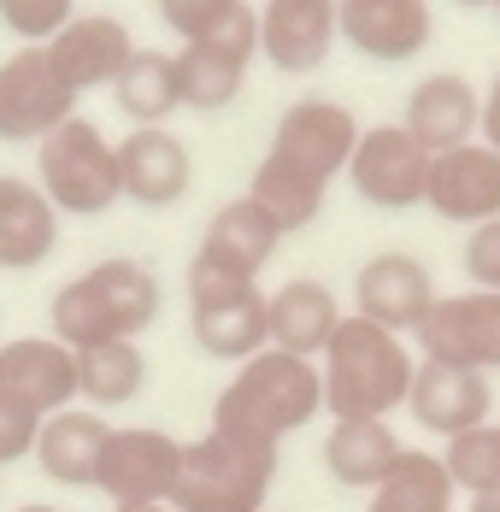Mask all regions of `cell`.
<instances>
[{"instance_id": "obj_1", "label": "cell", "mask_w": 500, "mask_h": 512, "mask_svg": "<svg viewBox=\"0 0 500 512\" xmlns=\"http://www.w3.org/2000/svg\"><path fill=\"white\" fill-rule=\"evenodd\" d=\"M353 142H359V118L342 101H324V95H306L277 118V136L253 171V201L271 212V224L283 236L306 230L336 177H348Z\"/></svg>"}, {"instance_id": "obj_2", "label": "cell", "mask_w": 500, "mask_h": 512, "mask_svg": "<svg viewBox=\"0 0 500 512\" xmlns=\"http://www.w3.org/2000/svg\"><path fill=\"white\" fill-rule=\"evenodd\" d=\"M324 412V377L318 359L283 354V348H259L242 359V371L224 383L218 407H212V430H230L242 442L277 448L283 436L306 430Z\"/></svg>"}, {"instance_id": "obj_3", "label": "cell", "mask_w": 500, "mask_h": 512, "mask_svg": "<svg viewBox=\"0 0 500 512\" xmlns=\"http://www.w3.org/2000/svg\"><path fill=\"white\" fill-rule=\"evenodd\" d=\"M318 377H324V412L330 418H389L406 407L418 359L395 330L342 312L330 348L318 354Z\"/></svg>"}, {"instance_id": "obj_4", "label": "cell", "mask_w": 500, "mask_h": 512, "mask_svg": "<svg viewBox=\"0 0 500 512\" xmlns=\"http://www.w3.org/2000/svg\"><path fill=\"white\" fill-rule=\"evenodd\" d=\"M159 318V277L136 259H100L53 295V336L77 354L95 342H136Z\"/></svg>"}, {"instance_id": "obj_5", "label": "cell", "mask_w": 500, "mask_h": 512, "mask_svg": "<svg viewBox=\"0 0 500 512\" xmlns=\"http://www.w3.org/2000/svg\"><path fill=\"white\" fill-rule=\"evenodd\" d=\"M277 477V448L242 442L230 430H206L200 442H183V471L171 489L177 512H265Z\"/></svg>"}, {"instance_id": "obj_6", "label": "cell", "mask_w": 500, "mask_h": 512, "mask_svg": "<svg viewBox=\"0 0 500 512\" xmlns=\"http://www.w3.org/2000/svg\"><path fill=\"white\" fill-rule=\"evenodd\" d=\"M36 177H42V195H48L65 218H100L112 201H124V183H118V142L100 136V124L89 118H65L53 136H42L36 148Z\"/></svg>"}, {"instance_id": "obj_7", "label": "cell", "mask_w": 500, "mask_h": 512, "mask_svg": "<svg viewBox=\"0 0 500 512\" xmlns=\"http://www.w3.org/2000/svg\"><path fill=\"white\" fill-rule=\"evenodd\" d=\"M189 330L200 354L242 365L259 348H271V295L248 277H218L189 265Z\"/></svg>"}, {"instance_id": "obj_8", "label": "cell", "mask_w": 500, "mask_h": 512, "mask_svg": "<svg viewBox=\"0 0 500 512\" xmlns=\"http://www.w3.org/2000/svg\"><path fill=\"white\" fill-rule=\"evenodd\" d=\"M418 354L459 371H500V289H465V295H436L424 324L412 330Z\"/></svg>"}, {"instance_id": "obj_9", "label": "cell", "mask_w": 500, "mask_h": 512, "mask_svg": "<svg viewBox=\"0 0 500 512\" xmlns=\"http://www.w3.org/2000/svg\"><path fill=\"white\" fill-rule=\"evenodd\" d=\"M183 471V442L165 430H112L95 465V489L112 507H159L171 501Z\"/></svg>"}, {"instance_id": "obj_10", "label": "cell", "mask_w": 500, "mask_h": 512, "mask_svg": "<svg viewBox=\"0 0 500 512\" xmlns=\"http://www.w3.org/2000/svg\"><path fill=\"white\" fill-rule=\"evenodd\" d=\"M77 112V89L53 71L42 42L0 65V142H42Z\"/></svg>"}, {"instance_id": "obj_11", "label": "cell", "mask_w": 500, "mask_h": 512, "mask_svg": "<svg viewBox=\"0 0 500 512\" xmlns=\"http://www.w3.org/2000/svg\"><path fill=\"white\" fill-rule=\"evenodd\" d=\"M348 183L365 206H383V212L424 206L430 154L406 136V124H371V130H359V142H353Z\"/></svg>"}, {"instance_id": "obj_12", "label": "cell", "mask_w": 500, "mask_h": 512, "mask_svg": "<svg viewBox=\"0 0 500 512\" xmlns=\"http://www.w3.org/2000/svg\"><path fill=\"white\" fill-rule=\"evenodd\" d=\"M0 407L48 424L53 412L77 407V354L59 336H24L0 348Z\"/></svg>"}, {"instance_id": "obj_13", "label": "cell", "mask_w": 500, "mask_h": 512, "mask_svg": "<svg viewBox=\"0 0 500 512\" xmlns=\"http://www.w3.org/2000/svg\"><path fill=\"white\" fill-rule=\"evenodd\" d=\"M253 59H259V12L248 6V12H242L236 24H224L218 36L183 42V53H177L183 106H195V112H224V106L242 95Z\"/></svg>"}, {"instance_id": "obj_14", "label": "cell", "mask_w": 500, "mask_h": 512, "mask_svg": "<svg viewBox=\"0 0 500 512\" xmlns=\"http://www.w3.org/2000/svg\"><path fill=\"white\" fill-rule=\"evenodd\" d=\"M336 30L359 59L406 65L430 48L436 12L430 0H336Z\"/></svg>"}, {"instance_id": "obj_15", "label": "cell", "mask_w": 500, "mask_h": 512, "mask_svg": "<svg viewBox=\"0 0 500 512\" xmlns=\"http://www.w3.org/2000/svg\"><path fill=\"white\" fill-rule=\"evenodd\" d=\"M424 206L448 224H495L500 218V154L477 136V142H459L448 154L430 159V189H424Z\"/></svg>"}, {"instance_id": "obj_16", "label": "cell", "mask_w": 500, "mask_h": 512, "mask_svg": "<svg viewBox=\"0 0 500 512\" xmlns=\"http://www.w3.org/2000/svg\"><path fill=\"white\" fill-rule=\"evenodd\" d=\"M342 42L336 0H265L259 6V59L283 77H312Z\"/></svg>"}, {"instance_id": "obj_17", "label": "cell", "mask_w": 500, "mask_h": 512, "mask_svg": "<svg viewBox=\"0 0 500 512\" xmlns=\"http://www.w3.org/2000/svg\"><path fill=\"white\" fill-rule=\"evenodd\" d=\"M436 307V283H430V265L412 254H371L353 277V312L383 324V330H418L424 312Z\"/></svg>"}, {"instance_id": "obj_18", "label": "cell", "mask_w": 500, "mask_h": 512, "mask_svg": "<svg viewBox=\"0 0 500 512\" xmlns=\"http://www.w3.org/2000/svg\"><path fill=\"white\" fill-rule=\"evenodd\" d=\"M406 412L430 430V436H465L477 424H489L495 412V389L483 371H459V365H436V359H418V377H412V395H406Z\"/></svg>"}, {"instance_id": "obj_19", "label": "cell", "mask_w": 500, "mask_h": 512, "mask_svg": "<svg viewBox=\"0 0 500 512\" xmlns=\"http://www.w3.org/2000/svg\"><path fill=\"white\" fill-rule=\"evenodd\" d=\"M406 136L424 148V154H448L459 142H477V124H483V101H477V89L459 77V71H430V77H418L412 83V95H406Z\"/></svg>"}, {"instance_id": "obj_20", "label": "cell", "mask_w": 500, "mask_h": 512, "mask_svg": "<svg viewBox=\"0 0 500 512\" xmlns=\"http://www.w3.org/2000/svg\"><path fill=\"white\" fill-rule=\"evenodd\" d=\"M277 242H283V230L271 224V212L253 201V195H242V201H230V206L212 212L195 265L200 271H218V277H248L253 283V277L271 265Z\"/></svg>"}, {"instance_id": "obj_21", "label": "cell", "mask_w": 500, "mask_h": 512, "mask_svg": "<svg viewBox=\"0 0 500 512\" xmlns=\"http://www.w3.org/2000/svg\"><path fill=\"white\" fill-rule=\"evenodd\" d=\"M53 59V71L83 95V89H112L118 83V71L130 65V30L118 24V18H106V12H89V18H71L53 42H42Z\"/></svg>"}, {"instance_id": "obj_22", "label": "cell", "mask_w": 500, "mask_h": 512, "mask_svg": "<svg viewBox=\"0 0 500 512\" xmlns=\"http://www.w3.org/2000/svg\"><path fill=\"white\" fill-rule=\"evenodd\" d=\"M189 177H195V159L189 148L153 124V130H136L118 142V183H124V201L136 206H177L189 195Z\"/></svg>"}, {"instance_id": "obj_23", "label": "cell", "mask_w": 500, "mask_h": 512, "mask_svg": "<svg viewBox=\"0 0 500 512\" xmlns=\"http://www.w3.org/2000/svg\"><path fill=\"white\" fill-rule=\"evenodd\" d=\"M59 248V206L42 195V183L0 177V265L36 271Z\"/></svg>"}, {"instance_id": "obj_24", "label": "cell", "mask_w": 500, "mask_h": 512, "mask_svg": "<svg viewBox=\"0 0 500 512\" xmlns=\"http://www.w3.org/2000/svg\"><path fill=\"white\" fill-rule=\"evenodd\" d=\"M106 436H112V424L95 407H65L42 424L30 460L42 465V477L65 483V489H95V465H100Z\"/></svg>"}, {"instance_id": "obj_25", "label": "cell", "mask_w": 500, "mask_h": 512, "mask_svg": "<svg viewBox=\"0 0 500 512\" xmlns=\"http://www.w3.org/2000/svg\"><path fill=\"white\" fill-rule=\"evenodd\" d=\"M336 324H342V307H336L330 283H318V277H289L283 289H271V348L318 359L330 348Z\"/></svg>"}, {"instance_id": "obj_26", "label": "cell", "mask_w": 500, "mask_h": 512, "mask_svg": "<svg viewBox=\"0 0 500 512\" xmlns=\"http://www.w3.org/2000/svg\"><path fill=\"white\" fill-rule=\"evenodd\" d=\"M400 454L406 448H400V436L389 430V418H336V430L324 436V471L342 489H359V495H371L395 471Z\"/></svg>"}, {"instance_id": "obj_27", "label": "cell", "mask_w": 500, "mask_h": 512, "mask_svg": "<svg viewBox=\"0 0 500 512\" xmlns=\"http://www.w3.org/2000/svg\"><path fill=\"white\" fill-rule=\"evenodd\" d=\"M112 101H118V112H124L136 130H153V124H165L171 112H183L177 53L136 48V53H130V65L118 71V83H112Z\"/></svg>"}, {"instance_id": "obj_28", "label": "cell", "mask_w": 500, "mask_h": 512, "mask_svg": "<svg viewBox=\"0 0 500 512\" xmlns=\"http://www.w3.org/2000/svg\"><path fill=\"white\" fill-rule=\"evenodd\" d=\"M453 501H459V489H453L442 454L406 448L395 471L365 495V512H453Z\"/></svg>"}, {"instance_id": "obj_29", "label": "cell", "mask_w": 500, "mask_h": 512, "mask_svg": "<svg viewBox=\"0 0 500 512\" xmlns=\"http://www.w3.org/2000/svg\"><path fill=\"white\" fill-rule=\"evenodd\" d=\"M148 383V359L136 342H95V348H77V395L95 412L106 407H130Z\"/></svg>"}, {"instance_id": "obj_30", "label": "cell", "mask_w": 500, "mask_h": 512, "mask_svg": "<svg viewBox=\"0 0 500 512\" xmlns=\"http://www.w3.org/2000/svg\"><path fill=\"white\" fill-rule=\"evenodd\" d=\"M453 489L471 501H500V424H477L442 448Z\"/></svg>"}, {"instance_id": "obj_31", "label": "cell", "mask_w": 500, "mask_h": 512, "mask_svg": "<svg viewBox=\"0 0 500 512\" xmlns=\"http://www.w3.org/2000/svg\"><path fill=\"white\" fill-rule=\"evenodd\" d=\"M248 12V0H159V18L177 42H206L224 24H236Z\"/></svg>"}, {"instance_id": "obj_32", "label": "cell", "mask_w": 500, "mask_h": 512, "mask_svg": "<svg viewBox=\"0 0 500 512\" xmlns=\"http://www.w3.org/2000/svg\"><path fill=\"white\" fill-rule=\"evenodd\" d=\"M77 0H0V24L12 30V36H24V42H53L77 12H71Z\"/></svg>"}, {"instance_id": "obj_33", "label": "cell", "mask_w": 500, "mask_h": 512, "mask_svg": "<svg viewBox=\"0 0 500 512\" xmlns=\"http://www.w3.org/2000/svg\"><path fill=\"white\" fill-rule=\"evenodd\" d=\"M465 277H471V289H500V218L483 224V230H471V242H465Z\"/></svg>"}, {"instance_id": "obj_34", "label": "cell", "mask_w": 500, "mask_h": 512, "mask_svg": "<svg viewBox=\"0 0 500 512\" xmlns=\"http://www.w3.org/2000/svg\"><path fill=\"white\" fill-rule=\"evenodd\" d=\"M477 136H483V142L500 154V77H495V89L483 95V124H477Z\"/></svg>"}, {"instance_id": "obj_35", "label": "cell", "mask_w": 500, "mask_h": 512, "mask_svg": "<svg viewBox=\"0 0 500 512\" xmlns=\"http://www.w3.org/2000/svg\"><path fill=\"white\" fill-rule=\"evenodd\" d=\"M112 512H177L171 501H159V507H112Z\"/></svg>"}, {"instance_id": "obj_36", "label": "cell", "mask_w": 500, "mask_h": 512, "mask_svg": "<svg viewBox=\"0 0 500 512\" xmlns=\"http://www.w3.org/2000/svg\"><path fill=\"white\" fill-rule=\"evenodd\" d=\"M471 512H500V501H471Z\"/></svg>"}, {"instance_id": "obj_37", "label": "cell", "mask_w": 500, "mask_h": 512, "mask_svg": "<svg viewBox=\"0 0 500 512\" xmlns=\"http://www.w3.org/2000/svg\"><path fill=\"white\" fill-rule=\"evenodd\" d=\"M459 6H495V0H459Z\"/></svg>"}, {"instance_id": "obj_38", "label": "cell", "mask_w": 500, "mask_h": 512, "mask_svg": "<svg viewBox=\"0 0 500 512\" xmlns=\"http://www.w3.org/2000/svg\"><path fill=\"white\" fill-rule=\"evenodd\" d=\"M18 512H53V507H18Z\"/></svg>"}, {"instance_id": "obj_39", "label": "cell", "mask_w": 500, "mask_h": 512, "mask_svg": "<svg viewBox=\"0 0 500 512\" xmlns=\"http://www.w3.org/2000/svg\"><path fill=\"white\" fill-rule=\"evenodd\" d=\"M495 12H500V0H495Z\"/></svg>"}]
</instances>
